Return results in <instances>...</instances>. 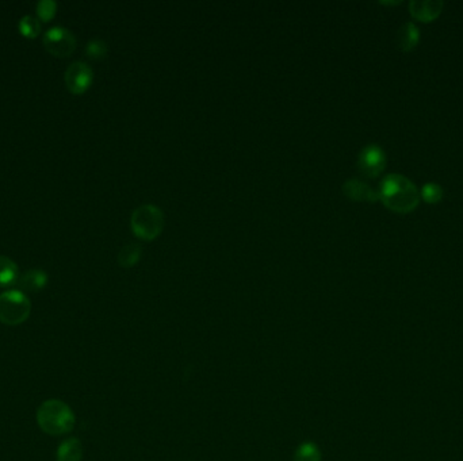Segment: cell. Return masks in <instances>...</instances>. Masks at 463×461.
Returning a JSON list of instances; mask_svg holds the SVG:
<instances>
[{"mask_svg": "<svg viewBox=\"0 0 463 461\" xmlns=\"http://www.w3.org/2000/svg\"><path fill=\"white\" fill-rule=\"evenodd\" d=\"M378 198L384 206L393 213H412L420 203L421 195L416 184L404 174L390 173L379 184Z\"/></svg>", "mask_w": 463, "mask_h": 461, "instance_id": "obj_1", "label": "cell"}, {"mask_svg": "<svg viewBox=\"0 0 463 461\" xmlns=\"http://www.w3.org/2000/svg\"><path fill=\"white\" fill-rule=\"evenodd\" d=\"M37 422L47 434L62 436L73 429L75 415L68 404L58 399H49L40 406Z\"/></svg>", "mask_w": 463, "mask_h": 461, "instance_id": "obj_2", "label": "cell"}, {"mask_svg": "<svg viewBox=\"0 0 463 461\" xmlns=\"http://www.w3.org/2000/svg\"><path fill=\"white\" fill-rule=\"evenodd\" d=\"M164 214L155 205L138 206L130 218L133 233L145 241H152L160 235L164 229Z\"/></svg>", "mask_w": 463, "mask_h": 461, "instance_id": "obj_3", "label": "cell"}, {"mask_svg": "<svg viewBox=\"0 0 463 461\" xmlns=\"http://www.w3.org/2000/svg\"><path fill=\"white\" fill-rule=\"evenodd\" d=\"M32 313L29 298L19 289H10L0 293V322L16 326L27 321Z\"/></svg>", "mask_w": 463, "mask_h": 461, "instance_id": "obj_4", "label": "cell"}, {"mask_svg": "<svg viewBox=\"0 0 463 461\" xmlns=\"http://www.w3.org/2000/svg\"><path fill=\"white\" fill-rule=\"evenodd\" d=\"M76 37L66 27H51L42 37V45L47 52L56 57H69L76 49Z\"/></svg>", "mask_w": 463, "mask_h": 461, "instance_id": "obj_5", "label": "cell"}, {"mask_svg": "<svg viewBox=\"0 0 463 461\" xmlns=\"http://www.w3.org/2000/svg\"><path fill=\"white\" fill-rule=\"evenodd\" d=\"M94 80V72L91 66L84 61L72 62L64 75V81L69 92L73 95L84 94Z\"/></svg>", "mask_w": 463, "mask_h": 461, "instance_id": "obj_6", "label": "cell"}, {"mask_svg": "<svg viewBox=\"0 0 463 461\" xmlns=\"http://www.w3.org/2000/svg\"><path fill=\"white\" fill-rule=\"evenodd\" d=\"M386 167V153L378 145L364 146L358 156V170L366 177L374 179L384 172Z\"/></svg>", "mask_w": 463, "mask_h": 461, "instance_id": "obj_7", "label": "cell"}, {"mask_svg": "<svg viewBox=\"0 0 463 461\" xmlns=\"http://www.w3.org/2000/svg\"><path fill=\"white\" fill-rule=\"evenodd\" d=\"M445 3L440 0H412L409 3V12L413 19L418 22H432L443 11Z\"/></svg>", "mask_w": 463, "mask_h": 461, "instance_id": "obj_8", "label": "cell"}, {"mask_svg": "<svg viewBox=\"0 0 463 461\" xmlns=\"http://www.w3.org/2000/svg\"><path fill=\"white\" fill-rule=\"evenodd\" d=\"M343 192L348 199L356 200V202H377L378 191L373 189L367 183L359 180V179H348L343 184Z\"/></svg>", "mask_w": 463, "mask_h": 461, "instance_id": "obj_9", "label": "cell"}, {"mask_svg": "<svg viewBox=\"0 0 463 461\" xmlns=\"http://www.w3.org/2000/svg\"><path fill=\"white\" fill-rule=\"evenodd\" d=\"M420 41V31L418 27L413 22H406L404 23L396 34V47L404 52H412Z\"/></svg>", "mask_w": 463, "mask_h": 461, "instance_id": "obj_10", "label": "cell"}, {"mask_svg": "<svg viewBox=\"0 0 463 461\" xmlns=\"http://www.w3.org/2000/svg\"><path fill=\"white\" fill-rule=\"evenodd\" d=\"M21 291L26 292H38L48 285V275L42 269H29L22 276H19V280L16 283Z\"/></svg>", "mask_w": 463, "mask_h": 461, "instance_id": "obj_11", "label": "cell"}, {"mask_svg": "<svg viewBox=\"0 0 463 461\" xmlns=\"http://www.w3.org/2000/svg\"><path fill=\"white\" fill-rule=\"evenodd\" d=\"M19 280L18 265L7 256H0V289L11 287Z\"/></svg>", "mask_w": 463, "mask_h": 461, "instance_id": "obj_12", "label": "cell"}, {"mask_svg": "<svg viewBox=\"0 0 463 461\" xmlns=\"http://www.w3.org/2000/svg\"><path fill=\"white\" fill-rule=\"evenodd\" d=\"M83 456V447L77 438H68L58 449V461H80Z\"/></svg>", "mask_w": 463, "mask_h": 461, "instance_id": "obj_13", "label": "cell"}, {"mask_svg": "<svg viewBox=\"0 0 463 461\" xmlns=\"http://www.w3.org/2000/svg\"><path fill=\"white\" fill-rule=\"evenodd\" d=\"M142 254V248L138 243H127L118 253V263L122 268H130L136 265Z\"/></svg>", "mask_w": 463, "mask_h": 461, "instance_id": "obj_14", "label": "cell"}, {"mask_svg": "<svg viewBox=\"0 0 463 461\" xmlns=\"http://www.w3.org/2000/svg\"><path fill=\"white\" fill-rule=\"evenodd\" d=\"M42 25L41 21L33 15H25L18 22L19 33L26 38H37L41 33Z\"/></svg>", "mask_w": 463, "mask_h": 461, "instance_id": "obj_15", "label": "cell"}, {"mask_svg": "<svg viewBox=\"0 0 463 461\" xmlns=\"http://www.w3.org/2000/svg\"><path fill=\"white\" fill-rule=\"evenodd\" d=\"M424 202L429 205H435L443 199V188L436 183H425L420 191Z\"/></svg>", "mask_w": 463, "mask_h": 461, "instance_id": "obj_16", "label": "cell"}, {"mask_svg": "<svg viewBox=\"0 0 463 461\" xmlns=\"http://www.w3.org/2000/svg\"><path fill=\"white\" fill-rule=\"evenodd\" d=\"M86 53L87 56L92 60H102L106 57L109 53V47L106 44V41L101 40V38H94L91 41H88L87 47H86Z\"/></svg>", "mask_w": 463, "mask_h": 461, "instance_id": "obj_17", "label": "cell"}, {"mask_svg": "<svg viewBox=\"0 0 463 461\" xmlns=\"http://www.w3.org/2000/svg\"><path fill=\"white\" fill-rule=\"evenodd\" d=\"M58 11V3L55 0H40L37 3V16L42 22H49L55 18Z\"/></svg>", "mask_w": 463, "mask_h": 461, "instance_id": "obj_18", "label": "cell"}]
</instances>
